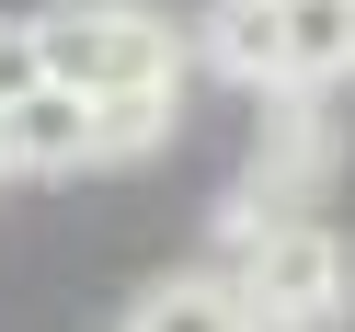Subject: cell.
<instances>
[{"label":"cell","instance_id":"6","mask_svg":"<svg viewBox=\"0 0 355 332\" xmlns=\"http://www.w3.org/2000/svg\"><path fill=\"white\" fill-rule=\"evenodd\" d=\"M126 332H252V309H241L230 275H172L126 309Z\"/></svg>","mask_w":355,"mask_h":332},{"label":"cell","instance_id":"2","mask_svg":"<svg viewBox=\"0 0 355 332\" xmlns=\"http://www.w3.org/2000/svg\"><path fill=\"white\" fill-rule=\"evenodd\" d=\"M230 286H241V309H252V332H321V321H344V298H355V252L321 218H286Z\"/></svg>","mask_w":355,"mask_h":332},{"label":"cell","instance_id":"8","mask_svg":"<svg viewBox=\"0 0 355 332\" xmlns=\"http://www.w3.org/2000/svg\"><path fill=\"white\" fill-rule=\"evenodd\" d=\"M172 138V92H115L92 103V161H149Z\"/></svg>","mask_w":355,"mask_h":332},{"label":"cell","instance_id":"10","mask_svg":"<svg viewBox=\"0 0 355 332\" xmlns=\"http://www.w3.org/2000/svg\"><path fill=\"white\" fill-rule=\"evenodd\" d=\"M0 172H12V161H0Z\"/></svg>","mask_w":355,"mask_h":332},{"label":"cell","instance_id":"5","mask_svg":"<svg viewBox=\"0 0 355 332\" xmlns=\"http://www.w3.org/2000/svg\"><path fill=\"white\" fill-rule=\"evenodd\" d=\"M0 161H12V172H69V161H92V92H69V80L24 92L12 115H0Z\"/></svg>","mask_w":355,"mask_h":332},{"label":"cell","instance_id":"3","mask_svg":"<svg viewBox=\"0 0 355 332\" xmlns=\"http://www.w3.org/2000/svg\"><path fill=\"white\" fill-rule=\"evenodd\" d=\"M321 172H332V115L286 80V92H263V126H252V184L263 195H321Z\"/></svg>","mask_w":355,"mask_h":332},{"label":"cell","instance_id":"7","mask_svg":"<svg viewBox=\"0 0 355 332\" xmlns=\"http://www.w3.org/2000/svg\"><path fill=\"white\" fill-rule=\"evenodd\" d=\"M355 69V0H286V80L321 92Z\"/></svg>","mask_w":355,"mask_h":332},{"label":"cell","instance_id":"4","mask_svg":"<svg viewBox=\"0 0 355 332\" xmlns=\"http://www.w3.org/2000/svg\"><path fill=\"white\" fill-rule=\"evenodd\" d=\"M218 80L241 92H286V0H207V24H195Z\"/></svg>","mask_w":355,"mask_h":332},{"label":"cell","instance_id":"9","mask_svg":"<svg viewBox=\"0 0 355 332\" xmlns=\"http://www.w3.org/2000/svg\"><path fill=\"white\" fill-rule=\"evenodd\" d=\"M24 92H46V24H0V115Z\"/></svg>","mask_w":355,"mask_h":332},{"label":"cell","instance_id":"1","mask_svg":"<svg viewBox=\"0 0 355 332\" xmlns=\"http://www.w3.org/2000/svg\"><path fill=\"white\" fill-rule=\"evenodd\" d=\"M46 80L115 103V92H172L184 80V35L149 12V0H69L46 12Z\"/></svg>","mask_w":355,"mask_h":332}]
</instances>
